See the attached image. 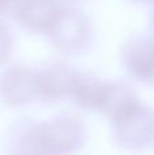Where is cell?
Wrapping results in <instances>:
<instances>
[{
    "label": "cell",
    "mask_w": 154,
    "mask_h": 155,
    "mask_svg": "<svg viewBox=\"0 0 154 155\" xmlns=\"http://www.w3.org/2000/svg\"><path fill=\"white\" fill-rule=\"evenodd\" d=\"M90 29L86 16L79 11L65 10L60 21L52 30V41L59 51L78 52L86 45Z\"/></svg>",
    "instance_id": "obj_5"
},
{
    "label": "cell",
    "mask_w": 154,
    "mask_h": 155,
    "mask_svg": "<svg viewBox=\"0 0 154 155\" xmlns=\"http://www.w3.org/2000/svg\"><path fill=\"white\" fill-rule=\"evenodd\" d=\"M122 60L124 67L135 78L150 80L154 78V38L138 37L123 48Z\"/></svg>",
    "instance_id": "obj_7"
},
{
    "label": "cell",
    "mask_w": 154,
    "mask_h": 155,
    "mask_svg": "<svg viewBox=\"0 0 154 155\" xmlns=\"http://www.w3.org/2000/svg\"><path fill=\"white\" fill-rule=\"evenodd\" d=\"M21 0H0V12H7V11L16 10Z\"/></svg>",
    "instance_id": "obj_11"
},
{
    "label": "cell",
    "mask_w": 154,
    "mask_h": 155,
    "mask_svg": "<svg viewBox=\"0 0 154 155\" xmlns=\"http://www.w3.org/2000/svg\"><path fill=\"white\" fill-rule=\"evenodd\" d=\"M65 10L62 0H21L15 15L19 23L30 31L51 34Z\"/></svg>",
    "instance_id": "obj_2"
},
{
    "label": "cell",
    "mask_w": 154,
    "mask_h": 155,
    "mask_svg": "<svg viewBox=\"0 0 154 155\" xmlns=\"http://www.w3.org/2000/svg\"><path fill=\"white\" fill-rule=\"evenodd\" d=\"M46 155H70L83 143L85 128L72 117H57L41 123Z\"/></svg>",
    "instance_id": "obj_1"
},
{
    "label": "cell",
    "mask_w": 154,
    "mask_h": 155,
    "mask_svg": "<svg viewBox=\"0 0 154 155\" xmlns=\"http://www.w3.org/2000/svg\"><path fill=\"white\" fill-rule=\"evenodd\" d=\"M116 137L130 148L142 147L154 134V116L147 107L138 104L115 120Z\"/></svg>",
    "instance_id": "obj_3"
},
{
    "label": "cell",
    "mask_w": 154,
    "mask_h": 155,
    "mask_svg": "<svg viewBox=\"0 0 154 155\" xmlns=\"http://www.w3.org/2000/svg\"><path fill=\"white\" fill-rule=\"evenodd\" d=\"M79 74L64 64H52L34 74L37 98L42 101H55L71 95Z\"/></svg>",
    "instance_id": "obj_4"
},
{
    "label": "cell",
    "mask_w": 154,
    "mask_h": 155,
    "mask_svg": "<svg viewBox=\"0 0 154 155\" xmlns=\"http://www.w3.org/2000/svg\"><path fill=\"white\" fill-rule=\"evenodd\" d=\"M152 25L154 27V8H153V12H152Z\"/></svg>",
    "instance_id": "obj_12"
},
{
    "label": "cell",
    "mask_w": 154,
    "mask_h": 155,
    "mask_svg": "<svg viewBox=\"0 0 154 155\" xmlns=\"http://www.w3.org/2000/svg\"><path fill=\"white\" fill-rule=\"evenodd\" d=\"M34 74L26 67H14L0 79V97L12 106H21L37 98Z\"/></svg>",
    "instance_id": "obj_6"
},
{
    "label": "cell",
    "mask_w": 154,
    "mask_h": 155,
    "mask_svg": "<svg viewBox=\"0 0 154 155\" xmlns=\"http://www.w3.org/2000/svg\"><path fill=\"white\" fill-rule=\"evenodd\" d=\"M109 86L111 83L95 79V78L79 76L71 95L75 104L82 109L90 110V112L102 110L109 91Z\"/></svg>",
    "instance_id": "obj_9"
},
{
    "label": "cell",
    "mask_w": 154,
    "mask_h": 155,
    "mask_svg": "<svg viewBox=\"0 0 154 155\" xmlns=\"http://www.w3.org/2000/svg\"><path fill=\"white\" fill-rule=\"evenodd\" d=\"M14 49V40L11 33L3 22H0V64L5 63L11 57Z\"/></svg>",
    "instance_id": "obj_10"
},
{
    "label": "cell",
    "mask_w": 154,
    "mask_h": 155,
    "mask_svg": "<svg viewBox=\"0 0 154 155\" xmlns=\"http://www.w3.org/2000/svg\"><path fill=\"white\" fill-rule=\"evenodd\" d=\"M8 155H46L40 124H22L11 132Z\"/></svg>",
    "instance_id": "obj_8"
},
{
    "label": "cell",
    "mask_w": 154,
    "mask_h": 155,
    "mask_svg": "<svg viewBox=\"0 0 154 155\" xmlns=\"http://www.w3.org/2000/svg\"><path fill=\"white\" fill-rule=\"evenodd\" d=\"M134 2H143V0H134Z\"/></svg>",
    "instance_id": "obj_13"
}]
</instances>
